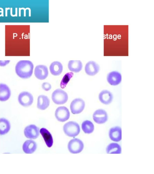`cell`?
Masks as SVG:
<instances>
[{
  "label": "cell",
  "instance_id": "obj_7",
  "mask_svg": "<svg viewBox=\"0 0 154 174\" xmlns=\"http://www.w3.org/2000/svg\"><path fill=\"white\" fill-rule=\"evenodd\" d=\"M93 118L94 121L99 124H102L106 122L108 119V116L105 110L100 109L96 110L93 115Z\"/></svg>",
  "mask_w": 154,
  "mask_h": 174
},
{
  "label": "cell",
  "instance_id": "obj_8",
  "mask_svg": "<svg viewBox=\"0 0 154 174\" xmlns=\"http://www.w3.org/2000/svg\"><path fill=\"white\" fill-rule=\"evenodd\" d=\"M39 128L34 124L26 127L24 130V134L26 137L29 139H35L39 135Z\"/></svg>",
  "mask_w": 154,
  "mask_h": 174
},
{
  "label": "cell",
  "instance_id": "obj_13",
  "mask_svg": "<svg viewBox=\"0 0 154 174\" xmlns=\"http://www.w3.org/2000/svg\"><path fill=\"white\" fill-rule=\"evenodd\" d=\"M48 72L47 67L44 65L37 66L35 69L34 74L38 79L43 80L46 79L48 75Z\"/></svg>",
  "mask_w": 154,
  "mask_h": 174
},
{
  "label": "cell",
  "instance_id": "obj_21",
  "mask_svg": "<svg viewBox=\"0 0 154 174\" xmlns=\"http://www.w3.org/2000/svg\"><path fill=\"white\" fill-rule=\"evenodd\" d=\"M68 67L70 71L78 72L82 70V64L79 60H71L68 62Z\"/></svg>",
  "mask_w": 154,
  "mask_h": 174
},
{
  "label": "cell",
  "instance_id": "obj_25",
  "mask_svg": "<svg viewBox=\"0 0 154 174\" xmlns=\"http://www.w3.org/2000/svg\"><path fill=\"white\" fill-rule=\"evenodd\" d=\"M42 88L44 90L48 91L51 89V86L49 83L48 82H45L42 84Z\"/></svg>",
  "mask_w": 154,
  "mask_h": 174
},
{
  "label": "cell",
  "instance_id": "obj_15",
  "mask_svg": "<svg viewBox=\"0 0 154 174\" xmlns=\"http://www.w3.org/2000/svg\"><path fill=\"white\" fill-rule=\"evenodd\" d=\"M37 147V144L35 141L32 140H28L23 143L22 149L25 153L31 154L35 151Z\"/></svg>",
  "mask_w": 154,
  "mask_h": 174
},
{
  "label": "cell",
  "instance_id": "obj_6",
  "mask_svg": "<svg viewBox=\"0 0 154 174\" xmlns=\"http://www.w3.org/2000/svg\"><path fill=\"white\" fill-rule=\"evenodd\" d=\"M85 103L80 98H76L71 102L70 108L72 113L74 114H78L81 112L84 109Z\"/></svg>",
  "mask_w": 154,
  "mask_h": 174
},
{
  "label": "cell",
  "instance_id": "obj_11",
  "mask_svg": "<svg viewBox=\"0 0 154 174\" xmlns=\"http://www.w3.org/2000/svg\"><path fill=\"white\" fill-rule=\"evenodd\" d=\"M85 69L87 75L90 76H94L99 72L100 67L96 62L90 61L86 64Z\"/></svg>",
  "mask_w": 154,
  "mask_h": 174
},
{
  "label": "cell",
  "instance_id": "obj_5",
  "mask_svg": "<svg viewBox=\"0 0 154 174\" xmlns=\"http://www.w3.org/2000/svg\"><path fill=\"white\" fill-rule=\"evenodd\" d=\"M18 100L21 105L24 107H27L32 104L33 97L30 93L23 91L20 92L18 95Z\"/></svg>",
  "mask_w": 154,
  "mask_h": 174
},
{
  "label": "cell",
  "instance_id": "obj_3",
  "mask_svg": "<svg viewBox=\"0 0 154 174\" xmlns=\"http://www.w3.org/2000/svg\"><path fill=\"white\" fill-rule=\"evenodd\" d=\"M51 98L53 102L57 105L63 104L66 102L68 99L67 93L63 90L58 89L53 92Z\"/></svg>",
  "mask_w": 154,
  "mask_h": 174
},
{
  "label": "cell",
  "instance_id": "obj_12",
  "mask_svg": "<svg viewBox=\"0 0 154 174\" xmlns=\"http://www.w3.org/2000/svg\"><path fill=\"white\" fill-rule=\"evenodd\" d=\"M98 98L102 104L108 105L112 102L113 95L111 92L107 90H103L99 94Z\"/></svg>",
  "mask_w": 154,
  "mask_h": 174
},
{
  "label": "cell",
  "instance_id": "obj_4",
  "mask_svg": "<svg viewBox=\"0 0 154 174\" xmlns=\"http://www.w3.org/2000/svg\"><path fill=\"white\" fill-rule=\"evenodd\" d=\"M83 148L84 144L83 142L78 138L71 140L68 143V149L72 153H79L82 150Z\"/></svg>",
  "mask_w": 154,
  "mask_h": 174
},
{
  "label": "cell",
  "instance_id": "obj_16",
  "mask_svg": "<svg viewBox=\"0 0 154 174\" xmlns=\"http://www.w3.org/2000/svg\"><path fill=\"white\" fill-rule=\"evenodd\" d=\"M11 95V91L9 87L6 84H0V101L5 102L8 100Z\"/></svg>",
  "mask_w": 154,
  "mask_h": 174
},
{
  "label": "cell",
  "instance_id": "obj_23",
  "mask_svg": "<svg viewBox=\"0 0 154 174\" xmlns=\"http://www.w3.org/2000/svg\"><path fill=\"white\" fill-rule=\"evenodd\" d=\"M82 130L85 134H90L93 132L94 130V126L90 121L86 120L84 121L82 124Z\"/></svg>",
  "mask_w": 154,
  "mask_h": 174
},
{
  "label": "cell",
  "instance_id": "obj_9",
  "mask_svg": "<svg viewBox=\"0 0 154 174\" xmlns=\"http://www.w3.org/2000/svg\"><path fill=\"white\" fill-rule=\"evenodd\" d=\"M55 114L57 120L62 122L68 120L70 117L69 110L65 106H60L57 108L55 111Z\"/></svg>",
  "mask_w": 154,
  "mask_h": 174
},
{
  "label": "cell",
  "instance_id": "obj_19",
  "mask_svg": "<svg viewBox=\"0 0 154 174\" xmlns=\"http://www.w3.org/2000/svg\"><path fill=\"white\" fill-rule=\"evenodd\" d=\"M50 100L48 97L45 95H41L38 98L37 107L41 110H44L49 106Z\"/></svg>",
  "mask_w": 154,
  "mask_h": 174
},
{
  "label": "cell",
  "instance_id": "obj_24",
  "mask_svg": "<svg viewBox=\"0 0 154 174\" xmlns=\"http://www.w3.org/2000/svg\"><path fill=\"white\" fill-rule=\"evenodd\" d=\"M73 75V73L72 72H68L65 75L60 82V86L63 89L66 87Z\"/></svg>",
  "mask_w": 154,
  "mask_h": 174
},
{
  "label": "cell",
  "instance_id": "obj_18",
  "mask_svg": "<svg viewBox=\"0 0 154 174\" xmlns=\"http://www.w3.org/2000/svg\"><path fill=\"white\" fill-rule=\"evenodd\" d=\"M49 69L51 73L53 75L58 76L62 72L63 66L60 62L55 61L51 63Z\"/></svg>",
  "mask_w": 154,
  "mask_h": 174
},
{
  "label": "cell",
  "instance_id": "obj_20",
  "mask_svg": "<svg viewBox=\"0 0 154 174\" xmlns=\"http://www.w3.org/2000/svg\"><path fill=\"white\" fill-rule=\"evenodd\" d=\"M40 132L48 147H51L53 144V139L51 134L46 129L42 128L40 129Z\"/></svg>",
  "mask_w": 154,
  "mask_h": 174
},
{
  "label": "cell",
  "instance_id": "obj_17",
  "mask_svg": "<svg viewBox=\"0 0 154 174\" xmlns=\"http://www.w3.org/2000/svg\"><path fill=\"white\" fill-rule=\"evenodd\" d=\"M11 125L9 121L4 118L0 119V135H4L10 130Z\"/></svg>",
  "mask_w": 154,
  "mask_h": 174
},
{
  "label": "cell",
  "instance_id": "obj_10",
  "mask_svg": "<svg viewBox=\"0 0 154 174\" xmlns=\"http://www.w3.org/2000/svg\"><path fill=\"white\" fill-rule=\"evenodd\" d=\"M106 80L110 85L116 86L121 83L122 80V75L118 71H112L108 74Z\"/></svg>",
  "mask_w": 154,
  "mask_h": 174
},
{
  "label": "cell",
  "instance_id": "obj_14",
  "mask_svg": "<svg viewBox=\"0 0 154 174\" xmlns=\"http://www.w3.org/2000/svg\"><path fill=\"white\" fill-rule=\"evenodd\" d=\"M109 137L112 140L118 142L122 140V129L118 126L110 128L109 132Z\"/></svg>",
  "mask_w": 154,
  "mask_h": 174
},
{
  "label": "cell",
  "instance_id": "obj_2",
  "mask_svg": "<svg viewBox=\"0 0 154 174\" xmlns=\"http://www.w3.org/2000/svg\"><path fill=\"white\" fill-rule=\"evenodd\" d=\"M65 134L70 137H75L78 135L80 131L79 124L76 122L70 121L66 123L63 127Z\"/></svg>",
  "mask_w": 154,
  "mask_h": 174
},
{
  "label": "cell",
  "instance_id": "obj_1",
  "mask_svg": "<svg viewBox=\"0 0 154 174\" xmlns=\"http://www.w3.org/2000/svg\"><path fill=\"white\" fill-rule=\"evenodd\" d=\"M33 68V64L30 60H21L16 64L15 71L17 75L20 77L27 79L31 76Z\"/></svg>",
  "mask_w": 154,
  "mask_h": 174
},
{
  "label": "cell",
  "instance_id": "obj_22",
  "mask_svg": "<svg viewBox=\"0 0 154 174\" xmlns=\"http://www.w3.org/2000/svg\"><path fill=\"white\" fill-rule=\"evenodd\" d=\"M122 149L120 145L116 143L109 144L106 147V152L108 154H120Z\"/></svg>",
  "mask_w": 154,
  "mask_h": 174
}]
</instances>
